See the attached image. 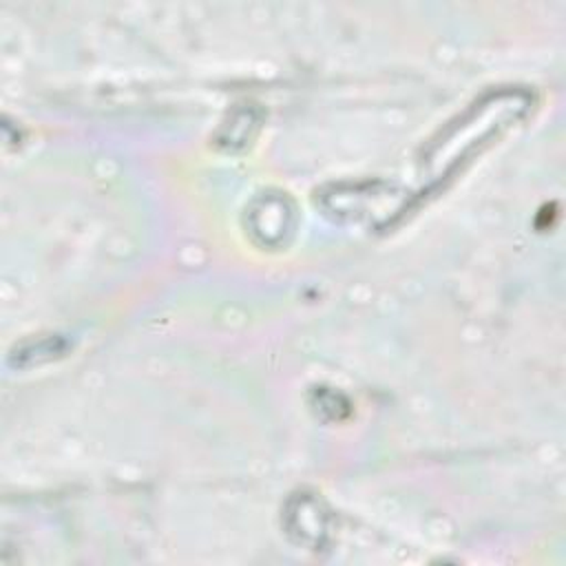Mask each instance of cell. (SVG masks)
<instances>
[{"mask_svg": "<svg viewBox=\"0 0 566 566\" xmlns=\"http://www.w3.org/2000/svg\"><path fill=\"white\" fill-rule=\"evenodd\" d=\"M259 210L250 208L248 217L252 221V232L261 237V243L276 245L283 234L292 228V206L283 195H265L254 203Z\"/></svg>", "mask_w": 566, "mask_h": 566, "instance_id": "obj_1", "label": "cell"}, {"mask_svg": "<svg viewBox=\"0 0 566 566\" xmlns=\"http://www.w3.org/2000/svg\"><path fill=\"white\" fill-rule=\"evenodd\" d=\"M285 517L287 520V533H296V542L312 546V551H318L323 546V539L327 535V513L321 509V500L301 495L294 500V506L287 509Z\"/></svg>", "mask_w": 566, "mask_h": 566, "instance_id": "obj_2", "label": "cell"}]
</instances>
